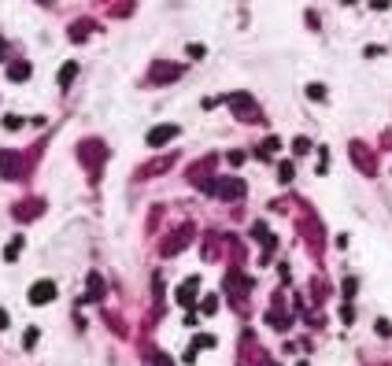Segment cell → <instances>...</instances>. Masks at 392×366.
<instances>
[{
	"label": "cell",
	"instance_id": "cell-1",
	"mask_svg": "<svg viewBox=\"0 0 392 366\" xmlns=\"http://www.w3.org/2000/svg\"><path fill=\"white\" fill-rule=\"evenodd\" d=\"M211 193H218L222 200H241L244 196V181L241 178H222V181L211 185Z\"/></svg>",
	"mask_w": 392,
	"mask_h": 366
},
{
	"label": "cell",
	"instance_id": "cell-2",
	"mask_svg": "<svg viewBox=\"0 0 392 366\" xmlns=\"http://www.w3.org/2000/svg\"><path fill=\"white\" fill-rule=\"evenodd\" d=\"M229 107H233V111H241V119H244V122H259V107L248 100L244 93H233V97H229Z\"/></svg>",
	"mask_w": 392,
	"mask_h": 366
},
{
	"label": "cell",
	"instance_id": "cell-3",
	"mask_svg": "<svg viewBox=\"0 0 392 366\" xmlns=\"http://www.w3.org/2000/svg\"><path fill=\"white\" fill-rule=\"evenodd\" d=\"M52 296H56V285H52V281H37L34 289H30V304L41 307V304H49Z\"/></svg>",
	"mask_w": 392,
	"mask_h": 366
},
{
	"label": "cell",
	"instance_id": "cell-4",
	"mask_svg": "<svg viewBox=\"0 0 392 366\" xmlns=\"http://www.w3.org/2000/svg\"><path fill=\"white\" fill-rule=\"evenodd\" d=\"M170 137H178V126H155L148 133V148H163Z\"/></svg>",
	"mask_w": 392,
	"mask_h": 366
},
{
	"label": "cell",
	"instance_id": "cell-5",
	"mask_svg": "<svg viewBox=\"0 0 392 366\" xmlns=\"http://www.w3.org/2000/svg\"><path fill=\"white\" fill-rule=\"evenodd\" d=\"M196 285H200L196 278H189V281H185V285H181V289H178V304H185V307H189V304H193V300H196V296H193V292H196Z\"/></svg>",
	"mask_w": 392,
	"mask_h": 366
},
{
	"label": "cell",
	"instance_id": "cell-6",
	"mask_svg": "<svg viewBox=\"0 0 392 366\" xmlns=\"http://www.w3.org/2000/svg\"><path fill=\"white\" fill-rule=\"evenodd\" d=\"M0 170H4V178H15V174H19V159L8 155V152H0Z\"/></svg>",
	"mask_w": 392,
	"mask_h": 366
},
{
	"label": "cell",
	"instance_id": "cell-7",
	"mask_svg": "<svg viewBox=\"0 0 392 366\" xmlns=\"http://www.w3.org/2000/svg\"><path fill=\"white\" fill-rule=\"evenodd\" d=\"M352 159H355V163H359V167H363L366 174H374V163H370V155L363 152V145H352Z\"/></svg>",
	"mask_w": 392,
	"mask_h": 366
},
{
	"label": "cell",
	"instance_id": "cell-8",
	"mask_svg": "<svg viewBox=\"0 0 392 366\" xmlns=\"http://www.w3.org/2000/svg\"><path fill=\"white\" fill-rule=\"evenodd\" d=\"M8 78H11V82H22V78H30V63H11V67H8Z\"/></svg>",
	"mask_w": 392,
	"mask_h": 366
},
{
	"label": "cell",
	"instance_id": "cell-9",
	"mask_svg": "<svg viewBox=\"0 0 392 366\" xmlns=\"http://www.w3.org/2000/svg\"><path fill=\"white\" fill-rule=\"evenodd\" d=\"M89 292H93L89 300H100V292H104V285H100V278H97V274H89Z\"/></svg>",
	"mask_w": 392,
	"mask_h": 366
},
{
	"label": "cell",
	"instance_id": "cell-10",
	"mask_svg": "<svg viewBox=\"0 0 392 366\" xmlns=\"http://www.w3.org/2000/svg\"><path fill=\"white\" fill-rule=\"evenodd\" d=\"M292 152H296V155L311 152V141H307V137H296V141H292Z\"/></svg>",
	"mask_w": 392,
	"mask_h": 366
},
{
	"label": "cell",
	"instance_id": "cell-11",
	"mask_svg": "<svg viewBox=\"0 0 392 366\" xmlns=\"http://www.w3.org/2000/svg\"><path fill=\"white\" fill-rule=\"evenodd\" d=\"M74 63H67V67H63V74H59V85H71V78H74Z\"/></svg>",
	"mask_w": 392,
	"mask_h": 366
},
{
	"label": "cell",
	"instance_id": "cell-12",
	"mask_svg": "<svg viewBox=\"0 0 392 366\" xmlns=\"http://www.w3.org/2000/svg\"><path fill=\"white\" fill-rule=\"evenodd\" d=\"M193 348H196V352H200V348H215V337H203V333H200V337L193 340Z\"/></svg>",
	"mask_w": 392,
	"mask_h": 366
},
{
	"label": "cell",
	"instance_id": "cell-13",
	"mask_svg": "<svg viewBox=\"0 0 392 366\" xmlns=\"http://www.w3.org/2000/svg\"><path fill=\"white\" fill-rule=\"evenodd\" d=\"M19 248H22V237H15V241L8 244V251H4V256H8V259H15V256H19Z\"/></svg>",
	"mask_w": 392,
	"mask_h": 366
},
{
	"label": "cell",
	"instance_id": "cell-14",
	"mask_svg": "<svg viewBox=\"0 0 392 366\" xmlns=\"http://www.w3.org/2000/svg\"><path fill=\"white\" fill-rule=\"evenodd\" d=\"M307 97H311V100H322V97H326V89L315 82V85H307Z\"/></svg>",
	"mask_w": 392,
	"mask_h": 366
},
{
	"label": "cell",
	"instance_id": "cell-15",
	"mask_svg": "<svg viewBox=\"0 0 392 366\" xmlns=\"http://www.w3.org/2000/svg\"><path fill=\"white\" fill-rule=\"evenodd\" d=\"M278 174H281V181H292V163H281Z\"/></svg>",
	"mask_w": 392,
	"mask_h": 366
},
{
	"label": "cell",
	"instance_id": "cell-16",
	"mask_svg": "<svg viewBox=\"0 0 392 366\" xmlns=\"http://www.w3.org/2000/svg\"><path fill=\"white\" fill-rule=\"evenodd\" d=\"M152 362H155V366H174V362H170L163 352H152Z\"/></svg>",
	"mask_w": 392,
	"mask_h": 366
},
{
	"label": "cell",
	"instance_id": "cell-17",
	"mask_svg": "<svg viewBox=\"0 0 392 366\" xmlns=\"http://www.w3.org/2000/svg\"><path fill=\"white\" fill-rule=\"evenodd\" d=\"M4 126H8V130H19L22 119H19V115H8V119H4Z\"/></svg>",
	"mask_w": 392,
	"mask_h": 366
},
{
	"label": "cell",
	"instance_id": "cell-18",
	"mask_svg": "<svg viewBox=\"0 0 392 366\" xmlns=\"http://www.w3.org/2000/svg\"><path fill=\"white\" fill-rule=\"evenodd\" d=\"M378 333L381 337H392V322H378Z\"/></svg>",
	"mask_w": 392,
	"mask_h": 366
},
{
	"label": "cell",
	"instance_id": "cell-19",
	"mask_svg": "<svg viewBox=\"0 0 392 366\" xmlns=\"http://www.w3.org/2000/svg\"><path fill=\"white\" fill-rule=\"evenodd\" d=\"M0 329H8V311H0Z\"/></svg>",
	"mask_w": 392,
	"mask_h": 366
},
{
	"label": "cell",
	"instance_id": "cell-20",
	"mask_svg": "<svg viewBox=\"0 0 392 366\" xmlns=\"http://www.w3.org/2000/svg\"><path fill=\"white\" fill-rule=\"evenodd\" d=\"M0 59H4V41H0Z\"/></svg>",
	"mask_w": 392,
	"mask_h": 366
}]
</instances>
